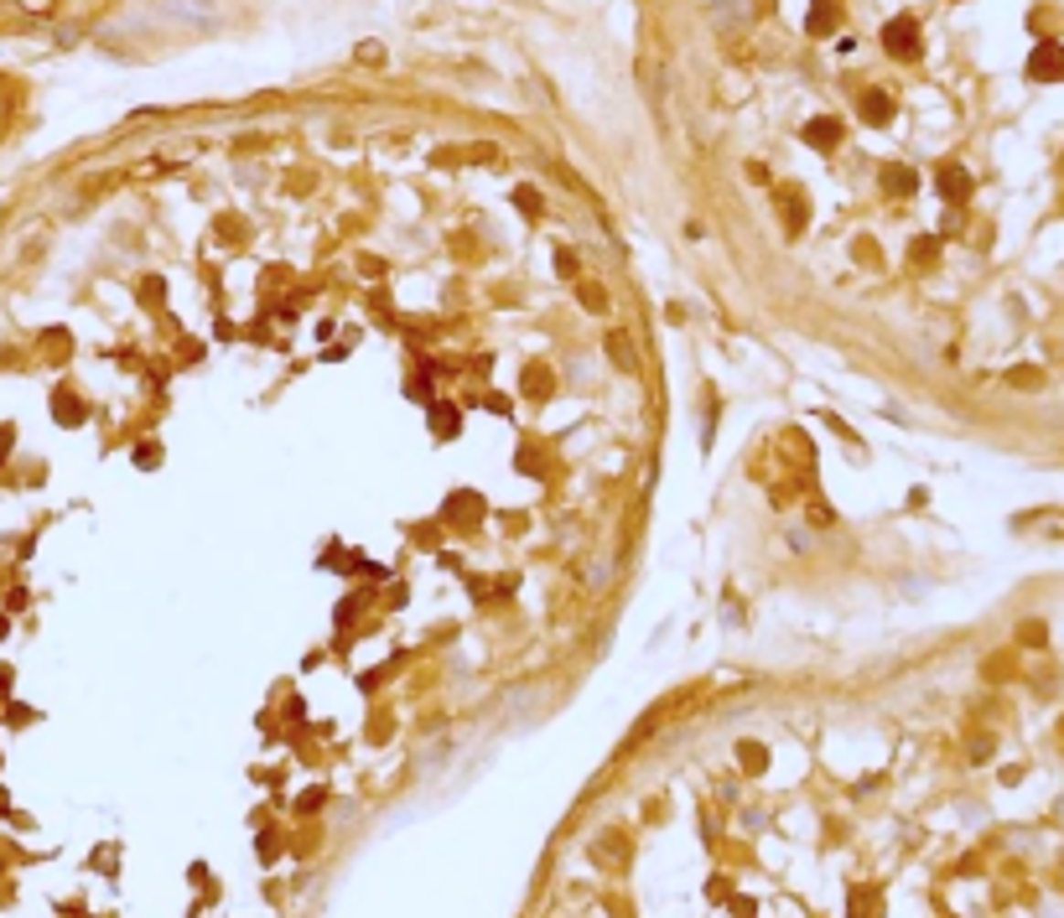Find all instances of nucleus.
I'll list each match as a JSON object with an SVG mask.
<instances>
[{
	"label": "nucleus",
	"instance_id": "11",
	"mask_svg": "<svg viewBox=\"0 0 1064 918\" xmlns=\"http://www.w3.org/2000/svg\"><path fill=\"white\" fill-rule=\"evenodd\" d=\"M457 431H463L457 405H431V436H457Z\"/></svg>",
	"mask_w": 1064,
	"mask_h": 918
},
{
	"label": "nucleus",
	"instance_id": "5",
	"mask_svg": "<svg viewBox=\"0 0 1064 918\" xmlns=\"http://www.w3.org/2000/svg\"><path fill=\"white\" fill-rule=\"evenodd\" d=\"M935 187H940V197H945V203H966V197H971V172H966V166H940V177H935Z\"/></svg>",
	"mask_w": 1064,
	"mask_h": 918
},
{
	"label": "nucleus",
	"instance_id": "21",
	"mask_svg": "<svg viewBox=\"0 0 1064 918\" xmlns=\"http://www.w3.org/2000/svg\"><path fill=\"white\" fill-rule=\"evenodd\" d=\"M327 799V789H307V799H302V815H312V809Z\"/></svg>",
	"mask_w": 1064,
	"mask_h": 918
},
{
	"label": "nucleus",
	"instance_id": "12",
	"mask_svg": "<svg viewBox=\"0 0 1064 918\" xmlns=\"http://www.w3.org/2000/svg\"><path fill=\"white\" fill-rule=\"evenodd\" d=\"M519 389H525V395H535V400H546V395H550V369H546V364H530V369H525V385H519Z\"/></svg>",
	"mask_w": 1064,
	"mask_h": 918
},
{
	"label": "nucleus",
	"instance_id": "6",
	"mask_svg": "<svg viewBox=\"0 0 1064 918\" xmlns=\"http://www.w3.org/2000/svg\"><path fill=\"white\" fill-rule=\"evenodd\" d=\"M857 110H862V120H867V125H888V120H893V99H888L883 89H862Z\"/></svg>",
	"mask_w": 1064,
	"mask_h": 918
},
{
	"label": "nucleus",
	"instance_id": "20",
	"mask_svg": "<svg viewBox=\"0 0 1064 918\" xmlns=\"http://www.w3.org/2000/svg\"><path fill=\"white\" fill-rule=\"evenodd\" d=\"M1017 638H1023V644H1044V623H1023Z\"/></svg>",
	"mask_w": 1064,
	"mask_h": 918
},
{
	"label": "nucleus",
	"instance_id": "4",
	"mask_svg": "<svg viewBox=\"0 0 1064 918\" xmlns=\"http://www.w3.org/2000/svg\"><path fill=\"white\" fill-rule=\"evenodd\" d=\"M841 135H846V130H841L836 114H815V120L805 125V145H815V151H836Z\"/></svg>",
	"mask_w": 1064,
	"mask_h": 918
},
{
	"label": "nucleus",
	"instance_id": "14",
	"mask_svg": "<svg viewBox=\"0 0 1064 918\" xmlns=\"http://www.w3.org/2000/svg\"><path fill=\"white\" fill-rule=\"evenodd\" d=\"M515 208L525 213V218H540V193H535V187H515Z\"/></svg>",
	"mask_w": 1064,
	"mask_h": 918
},
{
	"label": "nucleus",
	"instance_id": "13",
	"mask_svg": "<svg viewBox=\"0 0 1064 918\" xmlns=\"http://www.w3.org/2000/svg\"><path fill=\"white\" fill-rule=\"evenodd\" d=\"M1007 385H1013V389H1038V385H1044V369H1033V364H1017V369L1007 374Z\"/></svg>",
	"mask_w": 1064,
	"mask_h": 918
},
{
	"label": "nucleus",
	"instance_id": "16",
	"mask_svg": "<svg viewBox=\"0 0 1064 918\" xmlns=\"http://www.w3.org/2000/svg\"><path fill=\"white\" fill-rule=\"evenodd\" d=\"M135 468H145V472H151V468H162V447L141 441V447H135Z\"/></svg>",
	"mask_w": 1064,
	"mask_h": 918
},
{
	"label": "nucleus",
	"instance_id": "15",
	"mask_svg": "<svg viewBox=\"0 0 1064 918\" xmlns=\"http://www.w3.org/2000/svg\"><path fill=\"white\" fill-rule=\"evenodd\" d=\"M914 265H935V255H940V239H914Z\"/></svg>",
	"mask_w": 1064,
	"mask_h": 918
},
{
	"label": "nucleus",
	"instance_id": "10",
	"mask_svg": "<svg viewBox=\"0 0 1064 918\" xmlns=\"http://www.w3.org/2000/svg\"><path fill=\"white\" fill-rule=\"evenodd\" d=\"M784 228H790V234L805 228V193H800V187H784Z\"/></svg>",
	"mask_w": 1064,
	"mask_h": 918
},
{
	"label": "nucleus",
	"instance_id": "3",
	"mask_svg": "<svg viewBox=\"0 0 1064 918\" xmlns=\"http://www.w3.org/2000/svg\"><path fill=\"white\" fill-rule=\"evenodd\" d=\"M442 519L457 524V530H473V524L484 519V499H478V493H452L447 509H442Z\"/></svg>",
	"mask_w": 1064,
	"mask_h": 918
},
{
	"label": "nucleus",
	"instance_id": "17",
	"mask_svg": "<svg viewBox=\"0 0 1064 918\" xmlns=\"http://www.w3.org/2000/svg\"><path fill=\"white\" fill-rule=\"evenodd\" d=\"M581 306H587V311H608V290H602V286H581Z\"/></svg>",
	"mask_w": 1064,
	"mask_h": 918
},
{
	"label": "nucleus",
	"instance_id": "1",
	"mask_svg": "<svg viewBox=\"0 0 1064 918\" xmlns=\"http://www.w3.org/2000/svg\"><path fill=\"white\" fill-rule=\"evenodd\" d=\"M883 52L888 58H899V63H914L924 52V37H920V21L914 16H893L883 26Z\"/></svg>",
	"mask_w": 1064,
	"mask_h": 918
},
{
	"label": "nucleus",
	"instance_id": "7",
	"mask_svg": "<svg viewBox=\"0 0 1064 918\" xmlns=\"http://www.w3.org/2000/svg\"><path fill=\"white\" fill-rule=\"evenodd\" d=\"M836 21H841L836 0H815V5H810V16H805V32L810 37H831V32H836Z\"/></svg>",
	"mask_w": 1064,
	"mask_h": 918
},
{
	"label": "nucleus",
	"instance_id": "8",
	"mask_svg": "<svg viewBox=\"0 0 1064 918\" xmlns=\"http://www.w3.org/2000/svg\"><path fill=\"white\" fill-rule=\"evenodd\" d=\"M920 187V177H914V166H903V162H893V166H883V193L888 197H909Z\"/></svg>",
	"mask_w": 1064,
	"mask_h": 918
},
{
	"label": "nucleus",
	"instance_id": "19",
	"mask_svg": "<svg viewBox=\"0 0 1064 918\" xmlns=\"http://www.w3.org/2000/svg\"><path fill=\"white\" fill-rule=\"evenodd\" d=\"M556 270H561V275H577V255H571V249H556Z\"/></svg>",
	"mask_w": 1064,
	"mask_h": 918
},
{
	"label": "nucleus",
	"instance_id": "9",
	"mask_svg": "<svg viewBox=\"0 0 1064 918\" xmlns=\"http://www.w3.org/2000/svg\"><path fill=\"white\" fill-rule=\"evenodd\" d=\"M608 358H613L623 374H633L639 369V358H633V343H629V332H608Z\"/></svg>",
	"mask_w": 1064,
	"mask_h": 918
},
{
	"label": "nucleus",
	"instance_id": "18",
	"mask_svg": "<svg viewBox=\"0 0 1064 918\" xmlns=\"http://www.w3.org/2000/svg\"><path fill=\"white\" fill-rule=\"evenodd\" d=\"M738 753H742V763H748V774H758V768H763V747H758V742H742Z\"/></svg>",
	"mask_w": 1064,
	"mask_h": 918
},
{
	"label": "nucleus",
	"instance_id": "2",
	"mask_svg": "<svg viewBox=\"0 0 1064 918\" xmlns=\"http://www.w3.org/2000/svg\"><path fill=\"white\" fill-rule=\"evenodd\" d=\"M1028 79L1033 83L1064 79V42H1038V47L1028 52Z\"/></svg>",
	"mask_w": 1064,
	"mask_h": 918
}]
</instances>
